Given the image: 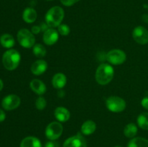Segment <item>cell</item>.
I'll return each mask as SVG.
<instances>
[{
	"instance_id": "12",
	"label": "cell",
	"mask_w": 148,
	"mask_h": 147,
	"mask_svg": "<svg viewBox=\"0 0 148 147\" xmlns=\"http://www.w3.org/2000/svg\"><path fill=\"white\" fill-rule=\"evenodd\" d=\"M48 64L46 61L42 60H37L32 64L31 66V71L32 73L36 76L41 75L47 70Z\"/></svg>"
},
{
	"instance_id": "3",
	"label": "cell",
	"mask_w": 148,
	"mask_h": 147,
	"mask_svg": "<svg viewBox=\"0 0 148 147\" xmlns=\"http://www.w3.org/2000/svg\"><path fill=\"white\" fill-rule=\"evenodd\" d=\"M20 54L14 49L7 50L2 56V63L7 70L12 71L17 69L20 62Z\"/></svg>"
},
{
	"instance_id": "34",
	"label": "cell",
	"mask_w": 148,
	"mask_h": 147,
	"mask_svg": "<svg viewBox=\"0 0 148 147\" xmlns=\"http://www.w3.org/2000/svg\"><path fill=\"white\" fill-rule=\"evenodd\" d=\"M47 1H52V0H47Z\"/></svg>"
},
{
	"instance_id": "20",
	"label": "cell",
	"mask_w": 148,
	"mask_h": 147,
	"mask_svg": "<svg viewBox=\"0 0 148 147\" xmlns=\"http://www.w3.org/2000/svg\"><path fill=\"white\" fill-rule=\"evenodd\" d=\"M127 147H148V140L142 137L133 138L129 142Z\"/></svg>"
},
{
	"instance_id": "30",
	"label": "cell",
	"mask_w": 148,
	"mask_h": 147,
	"mask_svg": "<svg viewBox=\"0 0 148 147\" xmlns=\"http://www.w3.org/2000/svg\"><path fill=\"white\" fill-rule=\"evenodd\" d=\"M5 118H6L5 112H4L2 110L0 109V122H3V121L5 120Z\"/></svg>"
},
{
	"instance_id": "15",
	"label": "cell",
	"mask_w": 148,
	"mask_h": 147,
	"mask_svg": "<svg viewBox=\"0 0 148 147\" xmlns=\"http://www.w3.org/2000/svg\"><path fill=\"white\" fill-rule=\"evenodd\" d=\"M66 84V77L64 74L57 73L52 79V84L56 89H62Z\"/></svg>"
},
{
	"instance_id": "8",
	"label": "cell",
	"mask_w": 148,
	"mask_h": 147,
	"mask_svg": "<svg viewBox=\"0 0 148 147\" xmlns=\"http://www.w3.org/2000/svg\"><path fill=\"white\" fill-rule=\"evenodd\" d=\"M132 37L139 44H147L148 43V30L143 26H137L133 30Z\"/></svg>"
},
{
	"instance_id": "18",
	"label": "cell",
	"mask_w": 148,
	"mask_h": 147,
	"mask_svg": "<svg viewBox=\"0 0 148 147\" xmlns=\"http://www.w3.org/2000/svg\"><path fill=\"white\" fill-rule=\"evenodd\" d=\"M96 130V124L94 121L87 120L84 122L81 127V132L84 134V135H89L93 133Z\"/></svg>"
},
{
	"instance_id": "14",
	"label": "cell",
	"mask_w": 148,
	"mask_h": 147,
	"mask_svg": "<svg viewBox=\"0 0 148 147\" xmlns=\"http://www.w3.org/2000/svg\"><path fill=\"white\" fill-rule=\"evenodd\" d=\"M55 118L61 122H66L70 118V112L64 107H58L54 111Z\"/></svg>"
},
{
	"instance_id": "13",
	"label": "cell",
	"mask_w": 148,
	"mask_h": 147,
	"mask_svg": "<svg viewBox=\"0 0 148 147\" xmlns=\"http://www.w3.org/2000/svg\"><path fill=\"white\" fill-rule=\"evenodd\" d=\"M30 88L32 90L38 95H42L46 93V86L42 81L38 79H33L30 84Z\"/></svg>"
},
{
	"instance_id": "11",
	"label": "cell",
	"mask_w": 148,
	"mask_h": 147,
	"mask_svg": "<svg viewBox=\"0 0 148 147\" xmlns=\"http://www.w3.org/2000/svg\"><path fill=\"white\" fill-rule=\"evenodd\" d=\"M43 42L48 46H52L58 41L59 33L53 28H49L43 33Z\"/></svg>"
},
{
	"instance_id": "16",
	"label": "cell",
	"mask_w": 148,
	"mask_h": 147,
	"mask_svg": "<svg viewBox=\"0 0 148 147\" xmlns=\"http://www.w3.org/2000/svg\"><path fill=\"white\" fill-rule=\"evenodd\" d=\"M20 147H42V146L38 138L34 136H27L21 141Z\"/></svg>"
},
{
	"instance_id": "26",
	"label": "cell",
	"mask_w": 148,
	"mask_h": 147,
	"mask_svg": "<svg viewBox=\"0 0 148 147\" xmlns=\"http://www.w3.org/2000/svg\"><path fill=\"white\" fill-rule=\"evenodd\" d=\"M59 143L56 141L55 140H50L49 141L46 143L44 147H59Z\"/></svg>"
},
{
	"instance_id": "7",
	"label": "cell",
	"mask_w": 148,
	"mask_h": 147,
	"mask_svg": "<svg viewBox=\"0 0 148 147\" xmlns=\"http://www.w3.org/2000/svg\"><path fill=\"white\" fill-rule=\"evenodd\" d=\"M106 60L113 65H121L125 62L127 55L120 49H114L108 52L106 56Z\"/></svg>"
},
{
	"instance_id": "19",
	"label": "cell",
	"mask_w": 148,
	"mask_h": 147,
	"mask_svg": "<svg viewBox=\"0 0 148 147\" xmlns=\"http://www.w3.org/2000/svg\"><path fill=\"white\" fill-rule=\"evenodd\" d=\"M0 43L3 47L10 48L14 46V39L12 35L10 34H4L0 37Z\"/></svg>"
},
{
	"instance_id": "23",
	"label": "cell",
	"mask_w": 148,
	"mask_h": 147,
	"mask_svg": "<svg viewBox=\"0 0 148 147\" xmlns=\"http://www.w3.org/2000/svg\"><path fill=\"white\" fill-rule=\"evenodd\" d=\"M33 53L36 57L43 58L46 54V49L42 44H35L33 47Z\"/></svg>"
},
{
	"instance_id": "24",
	"label": "cell",
	"mask_w": 148,
	"mask_h": 147,
	"mask_svg": "<svg viewBox=\"0 0 148 147\" xmlns=\"http://www.w3.org/2000/svg\"><path fill=\"white\" fill-rule=\"evenodd\" d=\"M58 33L63 36H66L70 33V28L67 24H61L58 26Z\"/></svg>"
},
{
	"instance_id": "2",
	"label": "cell",
	"mask_w": 148,
	"mask_h": 147,
	"mask_svg": "<svg viewBox=\"0 0 148 147\" xmlns=\"http://www.w3.org/2000/svg\"><path fill=\"white\" fill-rule=\"evenodd\" d=\"M64 17V11L59 6H55L48 10L45 16L46 24L50 27H56L61 24Z\"/></svg>"
},
{
	"instance_id": "10",
	"label": "cell",
	"mask_w": 148,
	"mask_h": 147,
	"mask_svg": "<svg viewBox=\"0 0 148 147\" xmlns=\"http://www.w3.org/2000/svg\"><path fill=\"white\" fill-rule=\"evenodd\" d=\"M63 147H87V143L82 135L77 134L67 138L64 143Z\"/></svg>"
},
{
	"instance_id": "21",
	"label": "cell",
	"mask_w": 148,
	"mask_h": 147,
	"mask_svg": "<svg viewBox=\"0 0 148 147\" xmlns=\"http://www.w3.org/2000/svg\"><path fill=\"white\" fill-rule=\"evenodd\" d=\"M124 133L127 138H134L137 133V126L134 123H129L124 128Z\"/></svg>"
},
{
	"instance_id": "17",
	"label": "cell",
	"mask_w": 148,
	"mask_h": 147,
	"mask_svg": "<svg viewBox=\"0 0 148 147\" xmlns=\"http://www.w3.org/2000/svg\"><path fill=\"white\" fill-rule=\"evenodd\" d=\"M23 18L25 22L33 23L36 21L37 18V12L33 8L27 7L23 12Z\"/></svg>"
},
{
	"instance_id": "1",
	"label": "cell",
	"mask_w": 148,
	"mask_h": 147,
	"mask_svg": "<svg viewBox=\"0 0 148 147\" xmlns=\"http://www.w3.org/2000/svg\"><path fill=\"white\" fill-rule=\"evenodd\" d=\"M114 76V68L108 63H102L95 72V80L99 84L106 85L111 82Z\"/></svg>"
},
{
	"instance_id": "28",
	"label": "cell",
	"mask_w": 148,
	"mask_h": 147,
	"mask_svg": "<svg viewBox=\"0 0 148 147\" xmlns=\"http://www.w3.org/2000/svg\"><path fill=\"white\" fill-rule=\"evenodd\" d=\"M142 106L145 108V109L148 110V97H144L143 99H142Z\"/></svg>"
},
{
	"instance_id": "29",
	"label": "cell",
	"mask_w": 148,
	"mask_h": 147,
	"mask_svg": "<svg viewBox=\"0 0 148 147\" xmlns=\"http://www.w3.org/2000/svg\"><path fill=\"white\" fill-rule=\"evenodd\" d=\"M41 30V28H40V26H38V25H35L32 27L31 32L33 33V34H38L39 33Z\"/></svg>"
},
{
	"instance_id": "31",
	"label": "cell",
	"mask_w": 148,
	"mask_h": 147,
	"mask_svg": "<svg viewBox=\"0 0 148 147\" xmlns=\"http://www.w3.org/2000/svg\"><path fill=\"white\" fill-rule=\"evenodd\" d=\"M143 20H144L145 22H148V14H144L143 16Z\"/></svg>"
},
{
	"instance_id": "5",
	"label": "cell",
	"mask_w": 148,
	"mask_h": 147,
	"mask_svg": "<svg viewBox=\"0 0 148 147\" xmlns=\"http://www.w3.org/2000/svg\"><path fill=\"white\" fill-rule=\"evenodd\" d=\"M106 107L108 110L113 112H120L125 110L127 104L125 100L118 96L109 97L106 99Z\"/></svg>"
},
{
	"instance_id": "4",
	"label": "cell",
	"mask_w": 148,
	"mask_h": 147,
	"mask_svg": "<svg viewBox=\"0 0 148 147\" xmlns=\"http://www.w3.org/2000/svg\"><path fill=\"white\" fill-rule=\"evenodd\" d=\"M17 37L20 46L25 48H33L36 43L34 34L27 29L23 28L19 30Z\"/></svg>"
},
{
	"instance_id": "25",
	"label": "cell",
	"mask_w": 148,
	"mask_h": 147,
	"mask_svg": "<svg viewBox=\"0 0 148 147\" xmlns=\"http://www.w3.org/2000/svg\"><path fill=\"white\" fill-rule=\"evenodd\" d=\"M36 106L38 110H43L46 106V100L43 97H39L36 101Z\"/></svg>"
},
{
	"instance_id": "27",
	"label": "cell",
	"mask_w": 148,
	"mask_h": 147,
	"mask_svg": "<svg viewBox=\"0 0 148 147\" xmlns=\"http://www.w3.org/2000/svg\"><path fill=\"white\" fill-rule=\"evenodd\" d=\"M60 1L62 2V4H64V6L70 7V6H72L73 4H75V3L78 2L79 0H60Z\"/></svg>"
},
{
	"instance_id": "32",
	"label": "cell",
	"mask_w": 148,
	"mask_h": 147,
	"mask_svg": "<svg viewBox=\"0 0 148 147\" xmlns=\"http://www.w3.org/2000/svg\"><path fill=\"white\" fill-rule=\"evenodd\" d=\"M3 86H4V84H3V82L1 81V79H0V91L3 89Z\"/></svg>"
},
{
	"instance_id": "6",
	"label": "cell",
	"mask_w": 148,
	"mask_h": 147,
	"mask_svg": "<svg viewBox=\"0 0 148 147\" xmlns=\"http://www.w3.org/2000/svg\"><path fill=\"white\" fill-rule=\"evenodd\" d=\"M63 133V126L59 122H52L47 125L45 134L49 140H56Z\"/></svg>"
},
{
	"instance_id": "35",
	"label": "cell",
	"mask_w": 148,
	"mask_h": 147,
	"mask_svg": "<svg viewBox=\"0 0 148 147\" xmlns=\"http://www.w3.org/2000/svg\"><path fill=\"white\" fill-rule=\"evenodd\" d=\"M147 8H148V7H147Z\"/></svg>"
},
{
	"instance_id": "33",
	"label": "cell",
	"mask_w": 148,
	"mask_h": 147,
	"mask_svg": "<svg viewBox=\"0 0 148 147\" xmlns=\"http://www.w3.org/2000/svg\"><path fill=\"white\" fill-rule=\"evenodd\" d=\"M114 147H123V146H114Z\"/></svg>"
},
{
	"instance_id": "22",
	"label": "cell",
	"mask_w": 148,
	"mask_h": 147,
	"mask_svg": "<svg viewBox=\"0 0 148 147\" xmlns=\"http://www.w3.org/2000/svg\"><path fill=\"white\" fill-rule=\"evenodd\" d=\"M137 124L142 129L148 131V112H143L137 118Z\"/></svg>"
},
{
	"instance_id": "9",
	"label": "cell",
	"mask_w": 148,
	"mask_h": 147,
	"mask_svg": "<svg viewBox=\"0 0 148 147\" xmlns=\"http://www.w3.org/2000/svg\"><path fill=\"white\" fill-rule=\"evenodd\" d=\"M20 105V98L16 95H9L3 99L1 105L7 110H12Z\"/></svg>"
}]
</instances>
